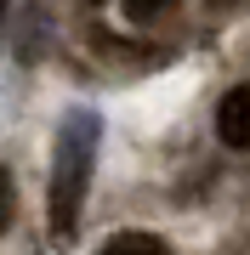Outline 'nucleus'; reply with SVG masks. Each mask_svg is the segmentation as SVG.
Masks as SVG:
<instances>
[{
	"label": "nucleus",
	"instance_id": "1",
	"mask_svg": "<svg viewBox=\"0 0 250 255\" xmlns=\"http://www.w3.org/2000/svg\"><path fill=\"white\" fill-rule=\"evenodd\" d=\"M97 114H68L51 147V238L57 244H74L85 193H91V170H97Z\"/></svg>",
	"mask_w": 250,
	"mask_h": 255
},
{
	"label": "nucleus",
	"instance_id": "3",
	"mask_svg": "<svg viewBox=\"0 0 250 255\" xmlns=\"http://www.w3.org/2000/svg\"><path fill=\"white\" fill-rule=\"evenodd\" d=\"M97 255H171V244L154 238V233H114Z\"/></svg>",
	"mask_w": 250,
	"mask_h": 255
},
{
	"label": "nucleus",
	"instance_id": "7",
	"mask_svg": "<svg viewBox=\"0 0 250 255\" xmlns=\"http://www.w3.org/2000/svg\"><path fill=\"white\" fill-rule=\"evenodd\" d=\"M0 17H6V0H0Z\"/></svg>",
	"mask_w": 250,
	"mask_h": 255
},
{
	"label": "nucleus",
	"instance_id": "4",
	"mask_svg": "<svg viewBox=\"0 0 250 255\" xmlns=\"http://www.w3.org/2000/svg\"><path fill=\"white\" fill-rule=\"evenodd\" d=\"M165 6H171V0H125V17H131V23H154Z\"/></svg>",
	"mask_w": 250,
	"mask_h": 255
},
{
	"label": "nucleus",
	"instance_id": "5",
	"mask_svg": "<svg viewBox=\"0 0 250 255\" xmlns=\"http://www.w3.org/2000/svg\"><path fill=\"white\" fill-rule=\"evenodd\" d=\"M11 204H17V193H11V176L0 170V233L11 227Z\"/></svg>",
	"mask_w": 250,
	"mask_h": 255
},
{
	"label": "nucleus",
	"instance_id": "2",
	"mask_svg": "<svg viewBox=\"0 0 250 255\" xmlns=\"http://www.w3.org/2000/svg\"><path fill=\"white\" fill-rule=\"evenodd\" d=\"M216 136L228 147H239V153H250V85H233L216 102Z\"/></svg>",
	"mask_w": 250,
	"mask_h": 255
},
{
	"label": "nucleus",
	"instance_id": "6",
	"mask_svg": "<svg viewBox=\"0 0 250 255\" xmlns=\"http://www.w3.org/2000/svg\"><path fill=\"white\" fill-rule=\"evenodd\" d=\"M233 6H245V0H211V11H233Z\"/></svg>",
	"mask_w": 250,
	"mask_h": 255
}]
</instances>
